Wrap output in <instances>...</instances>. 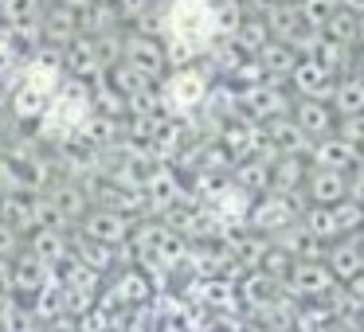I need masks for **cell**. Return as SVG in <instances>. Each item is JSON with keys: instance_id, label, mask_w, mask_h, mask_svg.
Masks as SVG:
<instances>
[{"instance_id": "ffe728a7", "label": "cell", "mask_w": 364, "mask_h": 332, "mask_svg": "<svg viewBox=\"0 0 364 332\" xmlns=\"http://www.w3.org/2000/svg\"><path fill=\"white\" fill-rule=\"evenodd\" d=\"M270 145H274V153L282 157V153H298L301 145H306V133L298 129V121H282V118H274L270 121Z\"/></svg>"}, {"instance_id": "52a82bcc", "label": "cell", "mask_w": 364, "mask_h": 332, "mask_svg": "<svg viewBox=\"0 0 364 332\" xmlns=\"http://www.w3.org/2000/svg\"><path fill=\"white\" fill-rule=\"evenodd\" d=\"M306 196L314 199V204H321V207L341 204V199L348 196L345 172H341V168H329V165L314 168V172H309V180H306Z\"/></svg>"}, {"instance_id": "2e32d148", "label": "cell", "mask_w": 364, "mask_h": 332, "mask_svg": "<svg viewBox=\"0 0 364 332\" xmlns=\"http://www.w3.org/2000/svg\"><path fill=\"white\" fill-rule=\"evenodd\" d=\"M32 254L43 262H59L67 254V238L63 227H36L32 231Z\"/></svg>"}, {"instance_id": "4316f807", "label": "cell", "mask_w": 364, "mask_h": 332, "mask_svg": "<svg viewBox=\"0 0 364 332\" xmlns=\"http://www.w3.org/2000/svg\"><path fill=\"white\" fill-rule=\"evenodd\" d=\"M348 12H356V16H364V0H341Z\"/></svg>"}, {"instance_id": "5b68a950", "label": "cell", "mask_w": 364, "mask_h": 332, "mask_svg": "<svg viewBox=\"0 0 364 332\" xmlns=\"http://www.w3.org/2000/svg\"><path fill=\"white\" fill-rule=\"evenodd\" d=\"M82 235L87 238H98V243H126L129 231H134V223H129L126 211H110V207H87V215H82Z\"/></svg>"}, {"instance_id": "3957f363", "label": "cell", "mask_w": 364, "mask_h": 332, "mask_svg": "<svg viewBox=\"0 0 364 332\" xmlns=\"http://www.w3.org/2000/svg\"><path fill=\"white\" fill-rule=\"evenodd\" d=\"M122 63L137 67V71H145L157 82V79H165V71H168V48L149 32L122 35Z\"/></svg>"}, {"instance_id": "5bb4252c", "label": "cell", "mask_w": 364, "mask_h": 332, "mask_svg": "<svg viewBox=\"0 0 364 332\" xmlns=\"http://www.w3.org/2000/svg\"><path fill=\"white\" fill-rule=\"evenodd\" d=\"M259 63H262L267 74H290L294 63H298V51H294L290 43H282V40H267L259 48Z\"/></svg>"}, {"instance_id": "7a4b0ae2", "label": "cell", "mask_w": 364, "mask_h": 332, "mask_svg": "<svg viewBox=\"0 0 364 332\" xmlns=\"http://www.w3.org/2000/svg\"><path fill=\"white\" fill-rule=\"evenodd\" d=\"M364 223V207L356 199H341L333 207H321L317 204L314 211L306 215V231L314 238H337V235H348Z\"/></svg>"}, {"instance_id": "6da1fadb", "label": "cell", "mask_w": 364, "mask_h": 332, "mask_svg": "<svg viewBox=\"0 0 364 332\" xmlns=\"http://www.w3.org/2000/svg\"><path fill=\"white\" fill-rule=\"evenodd\" d=\"M168 32V59H188L200 55L215 43L220 35V16H215L212 0H173V9L165 16Z\"/></svg>"}, {"instance_id": "484cf974", "label": "cell", "mask_w": 364, "mask_h": 332, "mask_svg": "<svg viewBox=\"0 0 364 332\" xmlns=\"http://www.w3.org/2000/svg\"><path fill=\"white\" fill-rule=\"evenodd\" d=\"M348 196H353L356 204L364 207V176H360V180H356V184H353V188H348Z\"/></svg>"}, {"instance_id": "cb8c5ba5", "label": "cell", "mask_w": 364, "mask_h": 332, "mask_svg": "<svg viewBox=\"0 0 364 332\" xmlns=\"http://www.w3.org/2000/svg\"><path fill=\"white\" fill-rule=\"evenodd\" d=\"M255 141H259V133H255V129H228V133H223V145H228V149L235 153L239 160L251 157Z\"/></svg>"}, {"instance_id": "30bf717a", "label": "cell", "mask_w": 364, "mask_h": 332, "mask_svg": "<svg viewBox=\"0 0 364 332\" xmlns=\"http://www.w3.org/2000/svg\"><path fill=\"white\" fill-rule=\"evenodd\" d=\"M251 219H255V227H259V231H270V235H274V231L290 227V223L298 219V211H294V204L282 196V192H278V196L262 199V204L255 207V211H251Z\"/></svg>"}, {"instance_id": "7c38bea8", "label": "cell", "mask_w": 364, "mask_h": 332, "mask_svg": "<svg viewBox=\"0 0 364 332\" xmlns=\"http://www.w3.org/2000/svg\"><path fill=\"white\" fill-rule=\"evenodd\" d=\"M239 106H243L251 118H259V121H270L274 114L286 110L282 94H278V90H270V87H247L243 94H239Z\"/></svg>"}, {"instance_id": "f1b7e54d", "label": "cell", "mask_w": 364, "mask_h": 332, "mask_svg": "<svg viewBox=\"0 0 364 332\" xmlns=\"http://www.w3.org/2000/svg\"><path fill=\"white\" fill-rule=\"evenodd\" d=\"M356 40L364 43V16H356Z\"/></svg>"}, {"instance_id": "8fae6325", "label": "cell", "mask_w": 364, "mask_h": 332, "mask_svg": "<svg viewBox=\"0 0 364 332\" xmlns=\"http://www.w3.org/2000/svg\"><path fill=\"white\" fill-rule=\"evenodd\" d=\"M294 121H298L301 133L325 137L333 129V110L325 106V98H306V102H298V110H294Z\"/></svg>"}, {"instance_id": "44dd1931", "label": "cell", "mask_w": 364, "mask_h": 332, "mask_svg": "<svg viewBox=\"0 0 364 332\" xmlns=\"http://www.w3.org/2000/svg\"><path fill=\"white\" fill-rule=\"evenodd\" d=\"M267 40H270L267 20H239V28L231 32V43H235V48H247V51H259Z\"/></svg>"}, {"instance_id": "7402d4cb", "label": "cell", "mask_w": 364, "mask_h": 332, "mask_svg": "<svg viewBox=\"0 0 364 332\" xmlns=\"http://www.w3.org/2000/svg\"><path fill=\"white\" fill-rule=\"evenodd\" d=\"M298 12H301V20H306V28L321 32V28L329 24V16L337 12V0H298Z\"/></svg>"}, {"instance_id": "603a6c76", "label": "cell", "mask_w": 364, "mask_h": 332, "mask_svg": "<svg viewBox=\"0 0 364 332\" xmlns=\"http://www.w3.org/2000/svg\"><path fill=\"white\" fill-rule=\"evenodd\" d=\"M325 35L329 40H337V43H348V40H356V12H333L329 16V24H325Z\"/></svg>"}, {"instance_id": "d4e9b609", "label": "cell", "mask_w": 364, "mask_h": 332, "mask_svg": "<svg viewBox=\"0 0 364 332\" xmlns=\"http://www.w3.org/2000/svg\"><path fill=\"white\" fill-rule=\"evenodd\" d=\"M110 4H114V12H118V20H141L153 0H110Z\"/></svg>"}, {"instance_id": "d6986e66", "label": "cell", "mask_w": 364, "mask_h": 332, "mask_svg": "<svg viewBox=\"0 0 364 332\" xmlns=\"http://www.w3.org/2000/svg\"><path fill=\"white\" fill-rule=\"evenodd\" d=\"M75 246H79V262H82V266H90L95 274H98V270H110L114 266V246L110 243H98V238L82 235Z\"/></svg>"}, {"instance_id": "f546056e", "label": "cell", "mask_w": 364, "mask_h": 332, "mask_svg": "<svg viewBox=\"0 0 364 332\" xmlns=\"http://www.w3.org/2000/svg\"><path fill=\"white\" fill-rule=\"evenodd\" d=\"M290 4H298V0H290Z\"/></svg>"}, {"instance_id": "9c48e42d", "label": "cell", "mask_w": 364, "mask_h": 332, "mask_svg": "<svg viewBox=\"0 0 364 332\" xmlns=\"http://www.w3.org/2000/svg\"><path fill=\"white\" fill-rule=\"evenodd\" d=\"M286 282H290L298 293L317 297V293H325L333 282H337V277H333V270L325 266V262H314V258H309V262H298V266L286 270Z\"/></svg>"}, {"instance_id": "e0dca14e", "label": "cell", "mask_w": 364, "mask_h": 332, "mask_svg": "<svg viewBox=\"0 0 364 332\" xmlns=\"http://www.w3.org/2000/svg\"><path fill=\"white\" fill-rule=\"evenodd\" d=\"M333 110L353 118V114H364V79H345L341 87H333Z\"/></svg>"}, {"instance_id": "9a60e30c", "label": "cell", "mask_w": 364, "mask_h": 332, "mask_svg": "<svg viewBox=\"0 0 364 332\" xmlns=\"http://www.w3.org/2000/svg\"><path fill=\"white\" fill-rule=\"evenodd\" d=\"M43 258H36V254H24V258L16 262V270H12V282H16V289L24 293L28 301H36V293L43 289Z\"/></svg>"}, {"instance_id": "ac0fdd59", "label": "cell", "mask_w": 364, "mask_h": 332, "mask_svg": "<svg viewBox=\"0 0 364 332\" xmlns=\"http://www.w3.org/2000/svg\"><path fill=\"white\" fill-rule=\"evenodd\" d=\"M317 157H321V165H329V168H353L356 160H360V149H356V141L341 137V141H321L317 145Z\"/></svg>"}, {"instance_id": "83f0119b", "label": "cell", "mask_w": 364, "mask_h": 332, "mask_svg": "<svg viewBox=\"0 0 364 332\" xmlns=\"http://www.w3.org/2000/svg\"><path fill=\"white\" fill-rule=\"evenodd\" d=\"M251 4H255V9H262V12H267L270 4H278V0H251Z\"/></svg>"}, {"instance_id": "4fadbf2b", "label": "cell", "mask_w": 364, "mask_h": 332, "mask_svg": "<svg viewBox=\"0 0 364 332\" xmlns=\"http://www.w3.org/2000/svg\"><path fill=\"white\" fill-rule=\"evenodd\" d=\"M325 266L333 270L337 282H356L360 270H364V254H360V246L341 243V246H333V250H329V262H325Z\"/></svg>"}, {"instance_id": "277c9868", "label": "cell", "mask_w": 364, "mask_h": 332, "mask_svg": "<svg viewBox=\"0 0 364 332\" xmlns=\"http://www.w3.org/2000/svg\"><path fill=\"white\" fill-rule=\"evenodd\" d=\"M106 67L98 55V40L87 32H79L75 40L63 43V79H79V82H95L102 79Z\"/></svg>"}, {"instance_id": "8992f818", "label": "cell", "mask_w": 364, "mask_h": 332, "mask_svg": "<svg viewBox=\"0 0 364 332\" xmlns=\"http://www.w3.org/2000/svg\"><path fill=\"white\" fill-rule=\"evenodd\" d=\"M208 98V82L200 71H192V67H181L176 74H168L165 79V106H173V110H196L200 102Z\"/></svg>"}, {"instance_id": "ba28073f", "label": "cell", "mask_w": 364, "mask_h": 332, "mask_svg": "<svg viewBox=\"0 0 364 332\" xmlns=\"http://www.w3.org/2000/svg\"><path fill=\"white\" fill-rule=\"evenodd\" d=\"M290 79L298 82V90H301V94H309V98H329L333 94V71L317 55L298 59L294 71H290Z\"/></svg>"}]
</instances>
